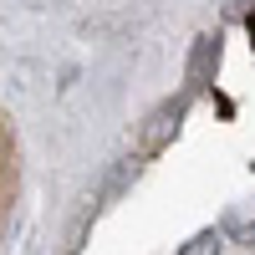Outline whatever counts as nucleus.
<instances>
[{
	"instance_id": "nucleus-1",
	"label": "nucleus",
	"mask_w": 255,
	"mask_h": 255,
	"mask_svg": "<svg viewBox=\"0 0 255 255\" xmlns=\"http://www.w3.org/2000/svg\"><path fill=\"white\" fill-rule=\"evenodd\" d=\"M15 194H20V143L5 108H0V250H5L10 220H15Z\"/></svg>"
},
{
	"instance_id": "nucleus-2",
	"label": "nucleus",
	"mask_w": 255,
	"mask_h": 255,
	"mask_svg": "<svg viewBox=\"0 0 255 255\" xmlns=\"http://www.w3.org/2000/svg\"><path fill=\"white\" fill-rule=\"evenodd\" d=\"M179 255H220V235H199V240H189Z\"/></svg>"
},
{
	"instance_id": "nucleus-3",
	"label": "nucleus",
	"mask_w": 255,
	"mask_h": 255,
	"mask_svg": "<svg viewBox=\"0 0 255 255\" xmlns=\"http://www.w3.org/2000/svg\"><path fill=\"white\" fill-rule=\"evenodd\" d=\"M250 36H255V15H250Z\"/></svg>"
}]
</instances>
